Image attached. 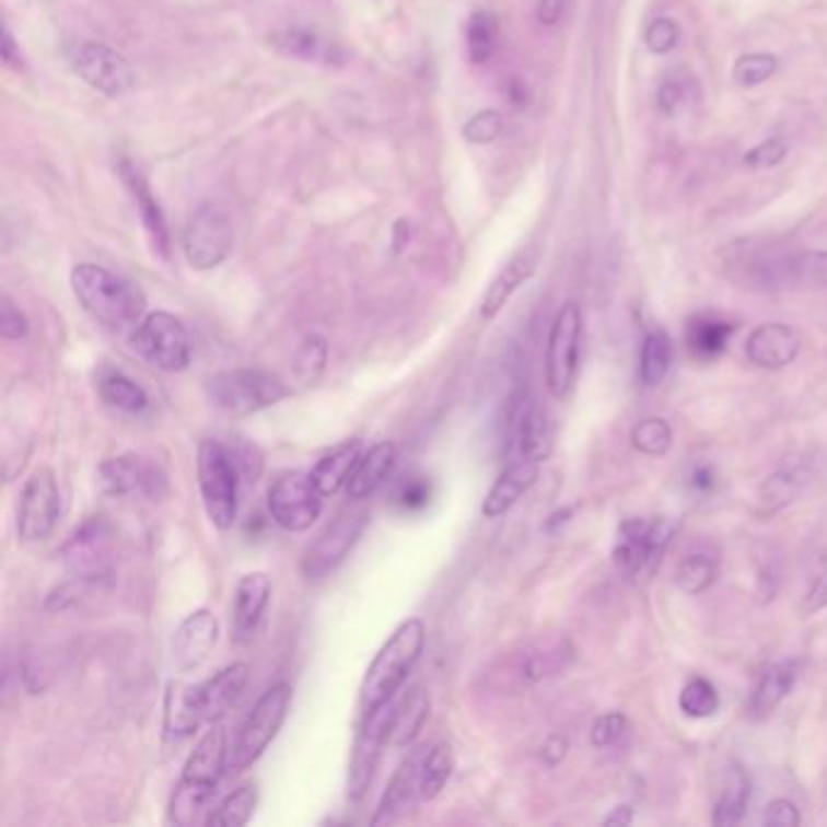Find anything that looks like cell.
I'll use <instances>...</instances> for the list:
<instances>
[{
    "label": "cell",
    "instance_id": "obj_1",
    "mask_svg": "<svg viewBox=\"0 0 827 827\" xmlns=\"http://www.w3.org/2000/svg\"><path fill=\"white\" fill-rule=\"evenodd\" d=\"M248 665L233 663L219 669L214 677L199 682L195 687H171L165 707L167 735H193L199 725L219 723L233 707H236L245 685H248Z\"/></svg>",
    "mask_w": 827,
    "mask_h": 827
},
{
    "label": "cell",
    "instance_id": "obj_2",
    "mask_svg": "<svg viewBox=\"0 0 827 827\" xmlns=\"http://www.w3.org/2000/svg\"><path fill=\"white\" fill-rule=\"evenodd\" d=\"M71 289L88 316L112 333L133 330L147 316V296L141 289L95 263L73 267Z\"/></svg>",
    "mask_w": 827,
    "mask_h": 827
},
{
    "label": "cell",
    "instance_id": "obj_3",
    "mask_svg": "<svg viewBox=\"0 0 827 827\" xmlns=\"http://www.w3.org/2000/svg\"><path fill=\"white\" fill-rule=\"evenodd\" d=\"M428 629L424 621L410 617L388 636V641L378 648L374 661L369 663L360 687V703L364 713H374L394 701L412 669L420 663Z\"/></svg>",
    "mask_w": 827,
    "mask_h": 827
},
{
    "label": "cell",
    "instance_id": "obj_4",
    "mask_svg": "<svg viewBox=\"0 0 827 827\" xmlns=\"http://www.w3.org/2000/svg\"><path fill=\"white\" fill-rule=\"evenodd\" d=\"M226 731L221 723H211V729L199 737L195 750L189 753L183 767V777L177 781L171 801V820L177 825H193L199 815L209 811L217 787L223 774H229Z\"/></svg>",
    "mask_w": 827,
    "mask_h": 827
},
{
    "label": "cell",
    "instance_id": "obj_5",
    "mask_svg": "<svg viewBox=\"0 0 827 827\" xmlns=\"http://www.w3.org/2000/svg\"><path fill=\"white\" fill-rule=\"evenodd\" d=\"M207 398L229 418H248L292 394L282 378L265 369H226L207 378Z\"/></svg>",
    "mask_w": 827,
    "mask_h": 827
},
{
    "label": "cell",
    "instance_id": "obj_6",
    "mask_svg": "<svg viewBox=\"0 0 827 827\" xmlns=\"http://www.w3.org/2000/svg\"><path fill=\"white\" fill-rule=\"evenodd\" d=\"M241 471L226 444L202 440L197 450V484L207 517L217 529H231L241 510Z\"/></svg>",
    "mask_w": 827,
    "mask_h": 827
},
{
    "label": "cell",
    "instance_id": "obj_7",
    "mask_svg": "<svg viewBox=\"0 0 827 827\" xmlns=\"http://www.w3.org/2000/svg\"><path fill=\"white\" fill-rule=\"evenodd\" d=\"M292 709V687L287 682L270 687L255 701L248 717H245L236 743L229 753V774H241L253 767L272 745L275 737L282 731V725Z\"/></svg>",
    "mask_w": 827,
    "mask_h": 827
},
{
    "label": "cell",
    "instance_id": "obj_8",
    "mask_svg": "<svg viewBox=\"0 0 827 827\" xmlns=\"http://www.w3.org/2000/svg\"><path fill=\"white\" fill-rule=\"evenodd\" d=\"M677 524L673 520H626L614 541V563L626 578L655 575L667 546L673 544Z\"/></svg>",
    "mask_w": 827,
    "mask_h": 827
},
{
    "label": "cell",
    "instance_id": "obj_9",
    "mask_svg": "<svg viewBox=\"0 0 827 827\" xmlns=\"http://www.w3.org/2000/svg\"><path fill=\"white\" fill-rule=\"evenodd\" d=\"M131 348L143 362L165 374H180L193 362V345L180 318L153 311L131 330Z\"/></svg>",
    "mask_w": 827,
    "mask_h": 827
},
{
    "label": "cell",
    "instance_id": "obj_10",
    "mask_svg": "<svg viewBox=\"0 0 827 827\" xmlns=\"http://www.w3.org/2000/svg\"><path fill=\"white\" fill-rule=\"evenodd\" d=\"M580 342H583V313L575 301H566L556 313L549 345H546V386L558 400H566L573 391Z\"/></svg>",
    "mask_w": 827,
    "mask_h": 827
},
{
    "label": "cell",
    "instance_id": "obj_11",
    "mask_svg": "<svg viewBox=\"0 0 827 827\" xmlns=\"http://www.w3.org/2000/svg\"><path fill=\"white\" fill-rule=\"evenodd\" d=\"M369 520H372V515L364 508L342 510L306 549L304 558H301V573L308 580H321L335 573L345 563V558L352 554L354 546L360 544Z\"/></svg>",
    "mask_w": 827,
    "mask_h": 827
},
{
    "label": "cell",
    "instance_id": "obj_12",
    "mask_svg": "<svg viewBox=\"0 0 827 827\" xmlns=\"http://www.w3.org/2000/svg\"><path fill=\"white\" fill-rule=\"evenodd\" d=\"M61 517V490L59 480L47 466H39L37 471L25 480L18 500V539L20 544H39L47 541L54 534Z\"/></svg>",
    "mask_w": 827,
    "mask_h": 827
},
{
    "label": "cell",
    "instance_id": "obj_13",
    "mask_svg": "<svg viewBox=\"0 0 827 827\" xmlns=\"http://www.w3.org/2000/svg\"><path fill=\"white\" fill-rule=\"evenodd\" d=\"M323 496L311 474L287 471L267 490V512L284 532L311 529L323 512Z\"/></svg>",
    "mask_w": 827,
    "mask_h": 827
},
{
    "label": "cell",
    "instance_id": "obj_14",
    "mask_svg": "<svg viewBox=\"0 0 827 827\" xmlns=\"http://www.w3.org/2000/svg\"><path fill=\"white\" fill-rule=\"evenodd\" d=\"M233 245V226L226 211L217 205H202L189 217L183 233V253L199 272L214 270L229 258Z\"/></svg>",
    "mask_w": 827,
    "mask_h": 827
},
{
    "label": "cell",
    "instance_id": "obj_15",
    "mask_svg": "<svg viewBox=\"0 0 827 827\" xmlns=\"http://www.w3.org/2000/svg\"><path fill=\"white\" fill-rule=\"evenodd\" d=\"M100 486L112 498L141 496L159 500L167 493L163 468L141 454H121L100 466Z\"/></svg>",
    "mask_w": 827,
    "mask_h": 827
},
{
    "label": "cell",
    "instance_id": "obj_16",
    "mask_svg": "<svg viewBox=\"0 0 827 827\" xmlns=\"http://www.w3.org/2000/svg\"><path fill=\"white\" fill-rule=\"evenodd\" d=\"M71 66L88 85L107 97L125 95L137 81L125 56L97 42L75 44L71 49Z\"/></svg>",
    "mask_w": 827,
    "mask_h": 827
},
{
    "label": "cell",
    "instance_id": "obj_17",
    "mask_svg": "<svg viewBox=\"0 0 827 827\" xmlns=\"http://www.w3.org/2000/svg\"><path fill=\"white\" fill-rule=\"evenodd\" d=\"M391 711L394 703H386L384 709L374 713H364V723L360 735L354 741V750L348 769V793L350 799H362L369 784L376 774L378 759L384 755V747L391 745Z\"/></svg>",
    "mask_w": 827,
    "mask_h": 827
},
{
    "label": "cell",
    "instance_id": "obj_18",
    "mask_svg": "<svg viewBox=\"0 0 827 827\" xmlns=\"http://www.w3.org/2000/svg\"><path fill=\"white\" fill-rule=\"evenodd\" d=\"M219 643L217 614L202 607L180 621L173 636V663L180 673L202 667Z\"/></svg>",
    "mask_w": 827,
    "mask_h": 827
},
{
    "label": "cell",
    "instance_id": "obj_19",
    "mask_svg": "<svg viewBox=\"0 0 827 827\" xmlns=\"http://www.w3.org/2000/svg\"><path fill=\"white\" fill-rule=\"evenodd\" d=\"M272 580L267 573H245L233 587L231 602V639L248 643L270 605Z\"/></svg>",
    "mask_w": 827,
    "mask_h": 827
},
{
    "label": "cell",
    "instance_id": "obj_20",
    "mask_svg": "<svg viewBox=\"0 0 827 827\" xmlns=\"http://www.w3.org/2000/svg\"><path fill=\"white\" fill-rule=\"evenodd\" d=\"M112 546V527L103 517H91L78 527L61 546V561L78 575L103 573Z\"/></svg>",
    "mask_w": 827,
    "mask_h": 827
},
{
    "label": "cell",
    "instance_id": "obj_21",
    "mask_svg": "<svg viewBox=\"0 0 827 827\" xmlns=\"http://www.w3.org/2000/svg\"><path fill=\"white\" fill-rule=\"evenodd\" d=\"M801 333L787 323H762L745 342V354L759 369H784L801 352Z\"/></svg>",
    "mask_w": 827,
    "mask_h": 827
},
{
    "label": "cell",
    "instance_id": "obj_22",
    "mask_svg": "<svg viewBox=\"0 0 827 827\" xmlns=\"http://www.w3.org/2000/svg\"><path fill=\"white\" fill-rule=\"evenodd\" d=\"M420 762L422 755L412 750L406 762L396 769V774L391 777L386 791L382 793L372 825L394 823L412 808V803L420 801Z\"/></svg>",
    "mask_w": 827,
    "mask_h": 827
},
{
    "label": "cell",
    "instance_id": "obj_23",
    "mask_svg": "<svg viewBox=\"0 0 827 827\" xmlns=\"http://www.w3.org/2000/svg\"><path fill=\"white\" fill-rule=\"evenodd\" d=\"M398 464V446L394 442H376L374 446L362 454L360 464L352 471L348 486V498L362 502L366 498H372L376 490H382L386 486V480L394 474V468Z\"/></svg>",
    "mask_w": 827,
    "mask_h": 827
},
{
    "label": "cell",
    "instance_id": "obj_24",
    "mask_svg": "<svg viewBox=\"0 0 827 827\" xmlns=\"http://www.w3.org/2000/svg\"><path fill=\"white\" fill-rule=\"evenodd\" d=\"M536 265H539V248L529 245V248L520 251L515 258H512L505 267H502L498 277L486 289L484 301H480V318L493 321L498 313L505 308V304L512 299V294H515L517 289L534 275Z\"/></svg>",
    "mask_w": 827,
    "mask_h": 827
},
{
    "label": "cell",
    "instance_id": "obj_25",
    "mask_svg": "<svg viewBox=\"0 0 827 827\" xmlns=\"http://www.w3.org/2000/svg\"><path fill=\"white\" fill-rule=\"evenodd\" d=\"M536 478H539V464L529 459L512 462L505 471L498 476L493 488L488 490L484 508H480L484 517L496 520L505 515V512H510L512 505L536 484Z\"/></svg>",
    "mask_w": 827,
    "mask_h": 827
},
{
    "label": "cell",
    "instance_id": "obj_26",
    "mask_svg": "<svg viewBox=\"0 0 827 827\" xmlns=\"http://www.w3.org/2000/svg\"><path fill=\"white\" fill-rule=\"evenodd\" d=\"M362 454H364L362 440H348L338 444L328 454H323L316 462V466L311 468L313 484L318 486V490L326 498L335 496L340 488L348 486V480L357 468V464H360Z\"/></svg>",
    "mask_w": 827,
    "mask_h": 827
},
{
    "label": "cell",
    "instance_id": "obj_27",
    "mask_svg": "<svg viewBox=\"0 0 827 827\" xmlns=\"http://www.w3.org/2000/svg\"><path fill=\"white\" fill-rule=\"evenodd\" d=\"M430 695L424 687H412L391 711V745L408 747L416 743L424 721L430 717Z\"/></svg>",
    "mask_w": 827,
    "mask_h": 827
},
{
    "label": "cell",
    "instance_id": "obj_28",
    "mask_svg": "<svg viewBox=\"0 0 827 827\" xmlns=\"http://www.w3.org/2000/svg\"><path fill=\"white\" fill-rule=\"evenodd\" d=\"M517 446L522 459L541 464L554 452V428L551 418L541 406L529 404L520 412L517 422Z\"/></svg>",
    "mask_w": 827,
    "mask_h": 827
},
{
    "label": "cell",
    "instance_id": "obj_29",
    "mask_svg": "<svg viewBox=\"0 0 827 827\" xmlns=\"http://www.w3.org/2000/svg\"><path fill=\"white\" fill-rule=\"evenodd\" d=\"M97 394L109 408L127 412V416H141L151 406V398L143 386H139L125 372H119V369H103L97 374Z\"/></svg>",
    "mask_w": 827,
    "mask_h": 827
},
{
    "label": "cell",
    "instance_id": "obj_30",
    "mask_svg": "<svg viewBox=\"0 0 827 827\" xmlns=\"http://www.w3.org/2000/svg\"><path fill=\"white\" fill-rule=\"evenodd\" d=\"M121 175H125V180H127L131 195H133V202H137V207L141 211V219H143V223H147L155 248H159L163 258H167V253H171V238H167V226H165L163 211H161L159 202H155L151 187L147 185V180H143L137 167H133L131 163H121Z\"/></svg>",
    "mask_w": 827,
    "mask_h": 827
},
{
    "label": "cell",
    "instance_id": "obj_31",
    "mask_svg": "<svg viewBox=\"0 0 827 827\" xmlns=\"http://www.w3.org/2000/svg\"><path fill=\"white\" fill-rule=\"evenodd\" d=\"M793 682H796V663L784 661V663L769 665L753 691V699H750L753 717H767V713H772L779 703L787 699Z\"/></svg>",
    "mask_w": 827,
    "mask_h": 827
},
{
    "label": "cell",
    "instance_id": "obj_32",
    "mask_svg": "<svg viewBox=\"0 0 827 827\" xmlns=\"http://www.w3.org/2000/svg\"><path fill=\"white\" fill-rule=\"evenodd\" d=\"M733 330V323L711 316V313H703V316H695L689 321L687 345L699 360H713V357H719L725 350Z\"/></svg>",
    "mask_w": 827,
    "mask_h": 827
},
{
    "label": "cell",
    "instance_id": "obj_33",
    "mask_svg": "<svg viewBox=\"0 0 827 827\" xmlns=\"http://www.w3.org/2000/svg\"><path fill=\"white\" fill-rule=\"evenodd\" d=\"M454 750L450 743L432 745L428 753L422 755L420 762V803H430L442 793L446 781L452 779L454 772Z\"/></svg>",
    "mask_w": 827,
    "mask_h": 827
},
{
    "label": "cell",
    "instance_id": "obj_34",
    "mask_svg": "<svg viewBox=\"0 0 827 827\" xmlns=\"http://www.w3.org/2000/svg\"><path fill=\"white\" fill-rule=\"evenodd\" d=\"M255 806H258V789L253 784H243L231 791L219 806L211 808L205 823L211 827H243L253 818Z\"/></svg>",
    "mask_w": 827,
    "mask_h": 827
},
{
    "label": "cell",
    "instance_id": "obj_35",
    "mask_svg": "<svg viewBox=\"0 0 827 827\" xmlns=\"http://www.w3.org/2000/svg\"><path fill=\"white\" fill-rule=\"evenodd\" d=\"M747 803H750V777H747L743 767L735 765L731 769L729 787L723 789L721 799L717 801V808H713V825L741 823L747 811Z\"/></svg>",
    "mask_w": 827,
    "mask_h": 827
},
{
    "label": "cell",
    "instance_id": "obj_36",
    "mask_svg": "<svg viewBox=\"0 0 827 827\" xmlns=\"http://www.w3.org/2000/svg\"><path fill=\"white\" fill-rule=\"evenodd\" d=\"M673 362V345L663 330H651L645 335L641 348V378L645 386H657L669 372Z\"/></svg>",
    "mask_w": 827,
    "mask_h": 827
},
{
    "label": "cell",
    "instance_id": "obj_37",
    "mask_svg": "<svg viewBox=\"0 0 827 827\" xmlns=\"http://www.w3.org/2000/svg\"><path fill=\"white\" fill-rule=\"evenodd\" d=\"M328 340L323 335H308L304 342L299 345L294 357V376L299 384L313 386L321 382V376L326 374L328 366Z\"/></svg>",
    "mask_w": 827,
    "mask_h": 827
},
{
    "label": "cell",
    "instance_id": "obj_38",
    "mask_svg": "<svg viewBox=\"0 0 827 827\" xmlns=\"http://www.w3.org/2000/svg\"><path fill=\"white\" fill-rule=\"evenodd\" d=\"M717 573H719V568L711 556L691 554L677 566L675 583L682 592H687V595H701L703 590H709L713 585Z\"/></svg>",
    "mask_w": 827,
    "mask_h": 827
},
{
    "label": "cell",
    "instance_id": "obj_39",
    "mask_svg": "<svg viewBox=\"0 0 827 827\" xmlns=\"http://www.w3.org/2000/svg\"><path fill=\"white\" fill-rule=\"evenodd\" d=\"M573 663V648L568 643H558L554 648H546V651H536L529 653L527 661L522 665V677L527 682H541L549 679Z\"/></svg>",
    "mask_w": 827,
    "mask_h": 827
},
{
    "label": "cell",
    "instance_id": "obj_40",
    "mask_svg": "<svg viewBox=\"0 0 827 827\" xmlns=\"http://www.w3.org/2000/svg\"><path fill=\"white\" fill-rule=\"evenodd\" d=\"M721 699L717 687L703 677H691L685 689L679 691V709L687 713L689 719H709L719 711Z\"/></svg>",
    "mask_w": 827,
    "mask_h": 827
},
{
    "label": "cell",
    "instance_id": "obj_41",
    "mask_svg": "<svg viewBox=\"0 0 827 827\" xmlns=\"http://www.w3.org/2000/svg\"><path fill=\"white\" fill-rule=\"evenodd\" d=\"M466 47H468V59H471L474 63H486L490 61V56L496 54L498 25L488 13H476L471 15V20H468Z\"/></svg>",
    "mask_w": 827,
    "mask_h": 827
},
{
    "label": "cell",
    "instance_id": "obj_42",
    "mask_svg": "<svg viewBox=\"0 0 827 827\" xmlns=\"http://www.w3.org/2000/svg\"><path fill=\"white\" fill-rule=\"evenodd\" d=\"M631 444L645 456H663L673 446V428L663 418H645L631 430Z\"/></svg>",
    "mask_w": 827,
    "mask_h": 827
},
{
    "label": "cell",
    "instance_id": "obj_43",
    "mask_svg": "<svg viewBox=\"0 0 827 827\" xmlns=\"http://www.w3.org/2000/svg\"><path fill=\"white\" fill-rule=\"evenodd\" d=\"M779 69V59L774 54H765V51H753V54H743L741 59L733 66V81L741 88H755L769 81Z\"/></svg>",
    "mask_w": 827,
    "mask_h": 827
},
{
    "label": "cell",
    "instance_id": "obj_44",
    "mask_svg": "<svg viewBox=\"0 0 827 827\" xmlns=\"http://www.w3.org/2000/svg\"><path fill=\"white\" fill-rule=\"evenodd\" d=\"M803 488V476L799 471H777L774 476H769L762 488H759V502H762L765 510H781L784 505L796 498Z\"/></svg>",
    "mask_w": 827,
    "mask_h": 827
},
{
    "label": "cell",
    "instance_id": "obj_45",
    "mask_svg": "<svg viewBox=\"0 0 827 827\" xmlns=\"http://www.w3.org/2000/svg\"><path fill=\"white\" fill-rule=\"evenodd\" d=\"M275 44L282 51L299 56V59H318L323 56V42L306 27H284L275 35Z\"/></svg>",
    "mask_w": 827,
    "mask_h": 827
},
{
    "label": "cell",
    "instance_id": "obj_46",
    "mask_svg": "<svg viewBox=\"0 0 827 827\" xmlns=\"http://www.w3.org/2000/svg\"><path fill=\"white\" fill-rule=\"evenodd\" d=\"M226 450L231 454V459L236 462L238 471L245 480H251V484H255L263 476V466H265V456L260 452V446L245 440V438H231V442L226 444Z\"/></svg>",
    "mask_w": 827,
    "mask_h": 827
},
{
    "label": "cell",
    "instance_id": "obj_47",
    "mask_svg": "<svg viewBox=\"0 0 827 827\" xmlns=\"http://www.w3.org/2000/svg\"><path fill=\"white\" fill-rule=\"evenodd\" d=\"M502 129H505V119L498 109H480L464 125V139L471 143H493Z\"/></svg>",
    "mask_w": 827,
    "mask_h": 827
},
{
    "label": "cell",
    "instance_id": "obj_48",
    "mask_svg": "<svg viewBox=\"0 0 827 827\" xmlns=\"http://www.w3.org/2000/svg\"><path fill=\"white\" fill-rule=\"evenodd\" d=\"M679 35H682V30L677 25V20H673V18H657L645 30V47L651 49L653 54H657V56L669 54V51H673L677 47Z\"/></svg>",
    "mask_w": 827,
    "mask_h": 827
},
{
    "label": "cell",
    "instance_id": "obj_49",
    "mask_svg": "<svg viewBox=\"0 0 827 827\" xmlns=\"http://www.w3.org/2000/svg\"><path fill=\"white\" fill-rule=\"evenodd\" d=\"M626 731H629V721H626L624 713L611 711V713H605V717H599L595 725H592L590 741L592 745L599 747V750H605V747L617 745Z\"/></svg>",
    "mask_w": 827,
    "mask_h": 827
},
{
    "label": "cell",
    "instance_id": "obj_50",
    "mask_svg": "<svg viewBox=\"0 0 827 827\" xmlns=\"http://www.w3.org/2000/svg\"><path fill=\"white\" fill-rule=\"evenodd\" d=\"M789 143L784 137H769L762 143H757L755 149L743 155V163L747 167H774L787 159Z\"/></svg>",
    "mask_w": 827,
    "mask_h": 827
},
{
    "label": "cell",
    "instance_id": "obj_51",
    "mask_svg": "<svg viewBox=\"0 0 827 827\" xmlns=\"http://www.w3.org/2000/svg\"><path fill=\"white\" fill-rule=\"evenodd\" d=\"M27 333H30L27 316L15 306V301L5 294L3 304H0V335H3L5 340L15 342V340H25Z\"/></svg>",
    "mask_w": 827,
    "mask_h": 827
},
{
    "label": "cell",
    "instance_id": "obj_52",
    "mask_svg": "<svg viewBox=\"0 0 827 827\" xmlns=\"http://www.w3.org/2000/svg\"><path fill=\"white\" fill-rule=\"evenodd\" d=\"M796 279L827 287V251L796 255Z\"/></svg>",
    "mask_w": 827,
    "mask_h": 827
},
{
    "label": "cell",
    "instance_id": "obj_53",
    "mask_svg": "<svg viewBox=\"0 0 827 827\" xmlns=\"http://www.w3.org/2000/svg\"><path fill=\"white\" fill-rule=\"evenodd\" d=\"M765 825H774V827H796L801 825V813L787 799H774L769 803L765 811Z\"/></svg>",
    "mask_w": 827,
    "mask_h": 827
},
{
    "label": "cell",
    "instance_id": "obj_54",
    "mask_svg": "<svg viewBox=\"0 0 827 827\" xmlns=\"http://www.w3.org/2000/svg\"><path fill=\"white\" fill-rule=\"evenodd\" d=\"M682 95H685L682 85L675 81V78H667V81L661 85V91H657V107H661L665 115H673L677 105L682 103Z\"/></svg>",
    "mask_w": 827,
    "mask_h": 827
},
{
    "label": "cell",
    "instance_id": "obj_55",
    "mask_svg": "<svg viewBox=\"0 0 827 827\" xmlns=\"http://www.w3.org/2000/svg\"><path fill=\"white\" fill-rule=\"evenodd\" d=\"M566 755H568V741L563 735H551L541 747V759H544L546 767L561 765Z\"/></svg>",
    "mask_w": 827,
    "mask_h": 827
},
{
    "label": "cell",
    "instance_id": "obj_56",
    "mask_svg": "<svg viewBox=\"0 0 827 827\" xmlns=\"http://www.w3.org/2000/svg\"><path fill=\"white\" fill-rule=\"evenodd\" d=\"M566 5H568V0H539V10H536V15H539L541 25L551 27L563 18Z\"/></svg>",
    "mask_w": 827,
    "mask_h": 827
},
{
    "label": "cell",
    "instance_id": "obj_57",
    "mask_svg": "<svg viewBox=\"0 0 827 827\" xmlns=\"http://www.w3.org/2000/svg\"><path fill=\"white\" fill-rule=\"evenodd\" d=\"M806 599H808V607H806L808 611L820 609L823 605H827V575H823V578L815 580L813 587H811V592L806 595Z\"/></svg>",
    "mask_w": 827,
    "mask_h": 827
},
{
    "label": "cell",
    "instance_id": "obj_58",
    "mask_svg": "<svg viewBox=\"0 0 827 827\" xmlns=\"http://www.w3.org/2000/svg\"><path fill=\"white\" fill-rule=\"evenodd\" d=\"M3 61L8 66H18L22 63V56H20V49L15 47V37L13 32H10V27H3Z\"/></svg>",
    "mask_w": 827,
    "mask_h": 827
},
{
    "label": "cell",
    "instance_id": "obj_59",
    "mask_svg": "<svg viewBox=\"0 0 827 827\" xmlns=\"http://www.w3.org/2000/svg\"><path fill=\"white\" fill-rule=\"evenodd\" d=\"M691 486H695L699 493H709L713 488V471L709 466H699L695 474H691Z\"/></svg>",
    "mask_w": 827,
    "mask_h": 827
},
{
    "label": "cell",
    "instance_id": "obj_60",
    "mask_svg": "<svg viewBox=\"0 0 827 827\" xmlns=\"http://www.w3.org/2000/svg\"><path fill=\"white\" fill-rule=\"evenodd\" d=\"M631 820H633V811L629 806H617L605 818V825H629Z\"/></svg>",
    "mask_w": 827,
    "mask_h": 827
}]
</instances>
